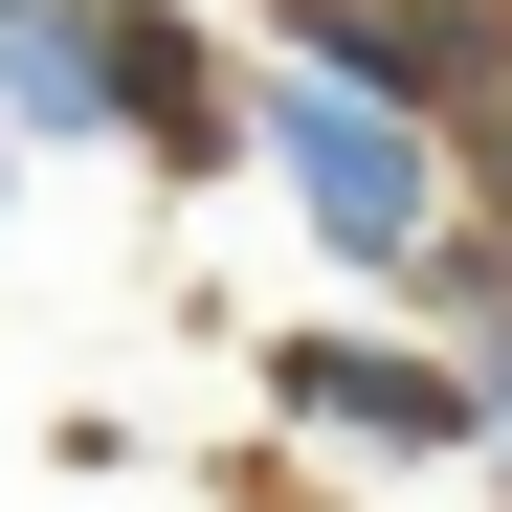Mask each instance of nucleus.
I'll return each instance as SVG.
<instances>
[{
	"instance_id": "nucleus-2",
	"label": "nucleus",
	"mask_w": 512,
	"mask_h": 512,
	"mask_svg": "<svg viewBox=\"0 0 512 512\" xmlns=\"http://www.w3.org/2000/svg\"><path fill=\"white\" fill-rule=\"evenodd\" d=\"M90 134L223 156V67H201V23H156V0H90Z\"/></svg>"
},
{
	"instance_id": "nucleus-1",
	"label": "nucleus",
	"mask_w": 512,
	"mask_h": 512,
	"mask_svg": "<svg viewBox=\"0 0 512 512\" xmlns=\"http://www.w3.org/2000/svg\"><path fill=\"white\" fill-rule=\"evenodd\" d=\"M268 179L357 245V268H401V245H423V134H401V112H357L334 67H290V90H268Z\"/></svg>"
},
{
	"instance_id": "nucleus-4",
	"label": "nucleus",
	"mask_w": 512,
	"mask_h": 512,
	"mask_svg": "<svg viewBox=\"0 0 512 512\" xmlns=\"http://www.w3.org/2000/svg\"><path fill=\"white\" fill-rule=\"evenodd\" d=\"M0 112H23V134H90V0H0Z\"/></svg>"
},
{
	"instance_id": "nucleus-3",
	"label": "nucleus",
	"mask_w": 512,
	"mask_h": 512,
	"mask_svg": "<svg viewBox=\"0 0 512 512\" xmlns=\"http://www.w3.org/2000/svg\"><path fill=\"white\" fill-rule=\"evenodd\" d=\"M290 423H357V446H468V401H446V357H379V334H290Z\"/></svg>"
}]
</instances>
